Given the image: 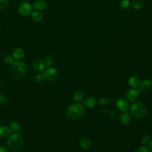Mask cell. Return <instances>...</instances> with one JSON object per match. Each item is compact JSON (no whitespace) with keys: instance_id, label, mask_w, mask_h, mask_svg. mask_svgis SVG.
<instances>
[{"instance_id":"24","label":"cell","mask_w":152,"mask_h":152,"mask_svg":"<svg viewBox=\"0 0 152 152\" xmlns=\"http://www.w3.org/2000/svg\"><path fill=\"white\" fill-rule=\"evenodd\" d=\"M150 137L146 134V135H143L142 137V139H141V142H142V144L144 146H147L149 144L150 142Z\"/></svg>"},{"instance_id":"1","label":"cell","mask_w":152,"mask_h":152,"mask_svg":"<svg viewBox=\"0 0 152 152\" xmlns=\"http://www.w3.org/2000/svg\"><path fill=\"white\" fill-rule=\"evenodd\" d=\"M85 112V109L82 105L79 103H73L68 107L66 110V115L68 118L71 120L80 119Z\"/></svg>"},{"instance_id":"12","label":"cell","mask_w":152,"mask_h":152,"mask_svg":"<svg viewBox=\"0 0 152 152\" xmlns=\"http://www.w3.org/2000/svg\"><path fill=\"white\" fill-rule=\"evenodd\" d=\"M128 84L132 88L136 89L139 87L140 84V80L137 76H132L129 78Z\"/></svg>"},{"instance_id":"31","label":"cell","mask_w":152,"mask_h":152,"mask_svg":"<svg viewBox=\"0 0 152 152\" xmlns=\"http://www.w3.org/2000/svg\"><path fill=\"white\" fill-rule=\"evenodd\" d=\"M5 101V98L4 97V96L2 94V93L0 92V105L2 104Z\"/></svg>"},{"instance_id":"21","label":"cell","mask_w":152,"mask_h":152,"mask_svg":"<svg viewBox=\"0 0 152 152\" xmlns=\"http://www.w3.org/2000/svg\"><path fill=\"white\" fill-rule=\"evenodd\" d=\"M132 7L134 10H142L143 8L144 5L142 1H139V0H136V1H134L132 3Z\"/></svg>"},{"instance_id":"36","label":"cell","mask_w":152,"mask_h":152,"mask_svg":"<svg viewBox=\"0 0 152 152\" xmlns=\"http://www.w3.org/2000/svg\"><path fill=\"white\" fill-rule=\"evenodd\" d=\"M24 1H29V0H24Z\"/></svg>"},{"instance_id":"22","label":"cell","mask_w":152,"mask_h":152,"mask_svg":"<svg viewBox=\"0 0 152 152\" xmlns=\"http://www.w3.org/2000/svg\"><path fill=\"white\" fill-rule=\"evenodd\" d=\"M4 61L7 65H11L15 62V58H14L13 57L11 56V55H7L4 57Z\"/></svg>"},{"instance_id":"11","label":"cell","mask_w":152,"mask_h":152,"mask_svg":"<svg viewBox=\"0 0 152 152\" xmlns=\"http://www.w3.org/2000/svg\"><path fill=\"white\" fill-rule=\"evenodd\" d=\"M45 64L42 61L36 60L33 63V68L34 70L37 73H41L44 70Z\"/></svg>"},{"instance_id":"16","label":"cell","mask_w":152,"mask_h":152,"mask_svg":"<svg viewBox=\"0 0 152 152\" xmlns=\"http://www.w3.org/2000/svg\"><path fill=\"white\" fill-rule=\"evenodd\" d=\"M131 115L127 112H125L122 114L120 117V122L124 126L128 125L131 122Z\"/></svg>"},{"instance_id":"2","label":"cell","mask_w":152,"mask_h":152,"mask_svg":"<svg viewBox=\"0 0 152 152\" xmlns=\"http://www.w3.org/2000/svg\"><path fill=\"white\" fill-rule=\"evenodd\" d=\"M11 73L17 79H23L28 73V68L24 62H15L11 67Z\"/></svg>"},{"instance_id":"17","label":"cell","mask_w":152,"mask_h":152,"mask_svg":"<svg viewBox=\"0 0 152 152\" xmlns=\"http://www.w3.org/2000/svg\"><path fill=\"white\" fill-rule=\"evenodd\" d=\"M31 16L32 20L35 22L40 23L43 20V15H42V13L39 11L36 10L35 11H33L31 14Z\"/></svg>"},{"instance_id":"35","label":"cell","mask_w":152,"mask_h":152,"mask_svg":"<svg viewBox=\"0 0 152 152\" xmlns=\"http://www.w3.org/2000/svg\"><path fill=\"white\" fill-rule=\"evenodd\" d=\"M3 86V82L1 80H0V89H1Z\"/></svg>"},{"instance_id":"15","label":"cell","mask_w":152,"mask_h":152,"mask_svg":"<svg viewBox=\"0 0 152 152\" xmlns=\"http://www.w3.org/2000/svg\"><path fill=\"white\" fill-rule=\"evenodd\" d=\"M13 57L16 60H21L24 56V52L23 49L20 48H17L13 51Z\"/></svg>"},{"instance_id":"34","label":"cell","mask_w":152,"mask_h":152,"mask_svg":"<svg viewBox=\"0 0 152 152\" xmlns=\"http://www.w3.org/2000/svg\"><path fill=\"white\" fill-rule=\"evenodd\" d=\"M149 147H150V148L152 150V140H151L150 141V143H149Z\"/></svg>"},{"instance_id":"20","label":"cell","mask_w":152,"mask_h":152,"mask_svg":"<svg viewBox=\"0 0 152 152\" xmlns=\"http://www.w3.org/2000/svg\"><path fill=\"white\" fill-rule=\"evenodd\" d=\"M10 128L11 131L19 132L20 130V126L18 122L16 121H12L10 124Z\"/></svg>"},{"instance_id":"18","label":"cell","mask_w":152,"mask_h":152,"mask_svg":"<svg viewBox=\"0 0 152 152\" xmlns=\"http://www.w3.org/2000/svg\"><path fill=\"white\" fill-rule=\"evenodd\" d=\"M11 131L10 127L5 126L0 127V137L6 138L8 137L11 134Z\"/></svg>"},{"instance_id":"10","label":"cell","mask_w":152,"mask_h":152,"mask_svg":"<svg viewBox=\"0 0 152 152\" xmlns=\"http://www.w3.org/2000/svg\"><path fill=\"white\" fill-rule=\"evenodd\" d=\"M97 100H96L94 98L92 97V96H90V97H88L86 98L84 101H83V105L84 106L89 109L94 108L96 105H97Z\"/></svg>"},{"instance_id":"37","label":"cell","mask_w":152,"mask_h":152,"mask_svg":"<svg viewBox=\"0 0 152 152\" xmlns=\"http://www.w3.org/2000/svg\"></svg>"},{"instance_id":"8","label":"cell","mask_w":152,"mask_h":152,"mask_svg":"<svg viewBox=\"0 0 152 152\" xmlns=\"http://www.w3.org/2000/svg\"><path fill=\"white\" fill-rule=\"evenodd\" d=\"M116 105L117 108L121 112H127L130 108L129 102L123 98L118 99L116 101Z\"/></svg>"},{"instance_id":"5","label":"cell","mask_w":152,"mask_h":152,"mask_svg":"<svg viewBox=\"0 0 152 152\" xmlns=\"http://www.w3.org/2000/svg\"><path fill=\"white\" fill-rule=\"evenodd\" d=\"M44 75L45 79L50 81L57 80L59 77L58 71L55 68L51 67H49L46 69Z\"/></svg>"},{"instance_id":"28","label":"cell","mask_w":152,"mask_h":152,"mask_svg":"<svg viewBox=\"0 0 152 152\" xmlns=\"http://www.w3.org/2000/svg\"><path fill=\"white\" fill-rule=\"evenodd\" d=\"M110 103V101L108 98H102L99 101V103L101 106H106Z\"/></svg>"},{"instance_id":"9","label":"cell","mask_w":152,"mask_h":152,"mask_svg":"<svg viewBox=\"0 0 152 152\" xmlns=\"http://www.w3.org/2000/svg\"><path fill=\"white\" fill-rule=\"evenodd\" d=\"M33 7L36 11H42L47 8V3L44 0H36L33 3Z\"/></svg>"},{"instance_id":"3","label":"cell","mask_w":152,"mask_h":152,"mask_svg":"<svg viewBox=\"0 0 152 152\" xmlns=\"http://www.w3.org/2000/svg\"><path fill=\"white\" fill-rule=\"evenodd\" d=\"M8 145L12 151H18L21 150L24 146L23 137L19 133L11 135L8 139Z\"/></svg>"},{"instance_id":"13","label":"cell","mask_w":152,"mask_h":152,"mask_svg":"<svg viewBox=\"0 0 152 152\" xmlns=\"http://www.w3.org/2000/svg\"><path fill=\"white\" fill-rule=\"evenodd\" d=\"M80 146L83 150H88L92 146V143L87 138L82 137L80 140Z\"/></svg>"},{"instance_id":"30","label":"cell","mask_w":152,"mask_h":152,"mask_svg":"<svg viewBox=\"0 0 152 152\" xmlns=\"http://www.w3.org/2000/svg\"><path fill=\"white\" fill-rule=\"evenodd\" d=\"M110 117H111L112 119H115L117 118V114L116 113L115 111H112L110 112Z\"/></svg>"},{"instance_id":"23","label":"cell","mask_w":152,"mask_h":152,"mask_svg":"<svg viewBox=\"0 0 152 152\" xmlns=\"http://www.w3.org/2000/svg\"><path fill=\"white\" fill-rule=\"evenodd\" d=\"M43 62H44L45 66L50 67L53 64V58L51 56V55H47L46 57H45Z\"/></svg>"},{"instance_id":"7","label":"cell","mask_w":152,"mask_h":152,"mask_svg":"<svg viewBox=\"0 0 152 152\" xmlns=\"http://www.w3.org/2000/svg\"><path fill=\"white\" fill-rule=\"evenodd\" d=\"M140 92L139 90H137L136 89H130L128 90L126 97L127 100L131 103L135 102L138 99H139L140 96Z\"/></svg>"},{"instance_id":"26","label":"cell","mask_w":152,"mask_h":152,"mask_svg":"<svg viewBox=\"0 0 152 152\" xmlns=\"http://www.w3.org/2000/svg\"><path fill=\"white\" fill-rule=\"evenodd\" d=\"M135 152H151V150H150V149L149 147H147V146H142L139 148H138Z\"/></svg>"},{"instance_id":"19","label":"cell","mask_w":152,"mask_h":152,"mask_svg":"<svg viewBox=\"0 0 152 152\" xmlns=\"http://www.w3.org/2000/svg\"><path fill=\"white\" fill-rule=\"evenodd\" d=\"M84 98V93L80 90L76 91L73 94V100L76 102H80Z\"/></svg>"},{"instance_id":"29","label":"cell","mask_w":152,"mask_h":152,"mask_svg":"<svg viewBox=\"0 0 152 152\" xmlns=\"http://www.w3.org/2000/svg\"><path fill=\"white\" fill-rule=\"evenodd\" d=\"M130 6L129 0H123L121 3V6L122 8H127Z\"/></svg>"},{"instance_id":"32","label":"cell","mask_w":152,"mask_h":152,"mask_svg":"<svg viewBox=\"0 0 152 152\" xmlns=\"http://www.w3.org/2000/svg\"><path fill=\"white\" fill-rule=\"evenodd\" d=\"M0 152H8V150L7 147L4 146L0 147Z\"/></svg>"},{"instance_id":"25","label":"cell","mask_w":152,"mask_h":152,"mask_svg":"<svg viewBox=\"0 0 152 152\" xmlns=\"http://www.w3.org/2000/svg\"><path fill=\"white\" fill-rule=\"evenodd\" d=\"M45 76L43 74H39L37 75H36L35 78L34 80L36 82L39 83H42L45 81Z\"/></svg>"},{"instance_id":"14","label":"cell","mask_w":152,"mask_h":152,"mask_svg":"<svg viewBox=\"0 0 152 152\" xmlns=\"http://www.w3.org/2000/svg\"><path fill=\"white\" fill-rule=\"evenodd\" d=\"M151 86H152V81H151V80H149V79L144 80L142 82H140V86L139 87V90L141 92L142 91L147 90L150 89Z\"/></svg>"},{"instance_id":"27","label":"cell","mask_w":152,"mask_h":152,"mask_svg":"<svg viewBox=\"0 0 152 152\" xmlns=\"http://www.w3.org/2000/svg\"><path fill=\"white\" fill-rule=\"evenodd\" d=\"M8 4V0H0V10L6 8Z\"/></svg>"},{"instance_id":"33","label":"cell","mask_w":152,"mask_h":152,"mask_svg":"<svg viewBox=\"0 0 152 152\" xmlns=\"http://www.w3.org/2000/svg\"><path fill=\"white\" fill-rule=\"evenodd\" d=\"M101 111L103 113L106 114V113L108 112V109H107L106 108H102V109H101Z\"/></svg>"},{"instance_id":"6","label":"cell","mask_w":152,"mask_h":152,"mask_svg":"<svg viewBox=\"0 0 152 152\" xmlns=\"http://www.w3.org/2000/svg\"><path fill=\"white\" fill-rule=\"evenodd\" d=\"M19 12L22 16H28L33 12L32 6L29 3L23 2L19 7Z\"/></svg>"},{"instance_id":"4","label":"cell","mask_w":152,"mask_h":152,"mask_svg":"<svg viewBox=\"0 0 152 152\" xmlns=\"http://www.w3.org/2000/svg\"><path fill=\"white\" fill-rule=\"evenodd\" d=\"M130 112L131 115L134 118L140 119L144 118L146 115L147 109L144 103L142 102H136L131 106Z\"/></svg>"}]
</instances>
